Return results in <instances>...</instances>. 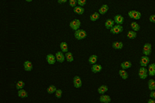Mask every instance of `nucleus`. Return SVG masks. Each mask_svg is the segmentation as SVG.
<instances>
[{"label":"nucleus","instance_id":"obj_20","mask_svg":"<svg viewBox=\"0 0 155 103\" xmlns=\"http://www.w3.org/2000/svg\"><path fill=\"white\" fill-rule=\"evenodd\" d=\"M108 10H109V6L107 5V4H104V5H102L101 7H100L99 11L98 12H99V14H101V15H104Z\"/></svg>","mask_w":155,"mask_h":103},{"label":"nucleus","instance_id":"obj_25","mask_svg":"<svg viewBox=\"0 0 155 103\" xmlns=\"http://www.w3.org/2000/svg\"><path fill=\"white\" fill-rule=\"evenodd\" d=\"M60 49L63 52H68V45L66 42H61L60 43Z\"/></svg>","mask_w":155,"mask_h":103},{"label":"nucleus","instance_id":"obj_18","mask_svg":"<svg viewBox=\"0 0 155 103\" xmlns=\"http://www.w3.org/2000/svg\"><path fill=\"white\" fill-rule=\"evenodd\" d=\"M108 90H109L108 86H106V85H102V86H100L98 88L97 92L100 94V95H102V94H105Z\"/></svg>","mask_w":155,"mask_h":103},{"label":"nucleus","instance_id":"obj_38","mask_svg":"<svg viewBox=\"0 0 155 103\" xmlns=\"http://www.w3.org/2000/svg\"><path fill=\"white\" fill-rule=\"evenodd\" d=\"M66 1H67V0H58V3L59 4H64Z\"/></svg>","mask_w":155,"mask_h":103},{"label":"nucleus","instance_id":"obj_26","mask_svg":"<svg viewBox=\"0 0 155 103\" xmlns=\"http://www.w3.org/2000/svg\"><path fill=\"white\" fill-rule=\"evenodd\" d=\"M148 89L150 90H154L155 89V80L153 79H150L148 81Z\"/></svg>","mask_w":155,"mask_h":103},{"label":"nucleus","instance_id":"obj_17","mask_svg":"<svg viewBox=\"0 0 155 103\" xmlns=\"http://www.w3.org/2000/svg\"><path fill=\"white\" fill-rule=\"evenodd\" d=\"M148 74L149 76H155V64H151L148 66Z\"/></svg>","mask_w":155,"mask_h":103},{"label":"nucleus","instance_id":"obj_1","mask_svg":"<svg viewBox=\"0 0 155 103\" xmlns=\"http://www.w3.org/2000/svg\"><path fill=\"white\" fill-rule=\"evenodd\" d=\"M87 36V34H86V32L84 31V30H83V29H78V30H76L75 33H74V37H75L77 40H83V39H84L85 37Z\"/></svg>","mask_w":155,"mask_h":103},{"label":"nucleus","instance_id":"obj_35","mask_svg":"<svg viewBox=\"0 0 155 103\" xmlns=\"http://www.w3.org/2000/svg\"><path fill=\"white\" fill-rule=\"evenodd\" d=\"M78 4L83 7L86 4V0H78Z\"/></svg>","mask_w":155,"mask_h":103},{"label":"nucleus","instance_id":"obj_40","mask_svg":"<svg viewBox=\"0 0 155 103\" xmlns=\"http://www.w3.org/2000/svg\"><path fill=\"white\" fill-rule=\"evenodd\" d=\"M26 1H27V2H32L33 0H26Z\"/></svg>","mask_w":155,"mask_h":103},{"label":"nucleus","instance_id":"obj_31","mask_svg":"<svg viewBox=\"0 0 155 103\" xmlns=\"http://www.w3.org/2000/svg\"><path fill=\"white\" fill-rule=\"evenodd\" d=\"M56 89H56V87L54 86V85H51V86H49L47 89V92L48 94H53V93H55Z\"/></svg>","mask_w":155,"mask_h":103},{"label":"nucleus","instance_id":"obj_15","mask_svg":"<svg viewBox=\"0 0 155 103\" xmlns=\"http://www.w3.org/2000/svg\"><path fill=\"white\" fill-rule=\"evenodd\" d=\"M112 47L114 48V49H116V50L123 49V43L121 42V41H115V42L112 43Z\"/></svg>","mask_w":155,"mask_h":103},{"label":"nucleus","instance_id":"obj_9","mask_svg":"<svg viewBox=\"0 0 155 103\" xmlns=\"http://www.w3.org/2000/svg\"><path fill=\"white\" fill-rule=\"evenodd\" d=\"M149 62H150V59H149V58H148V56L144 55V56L141 57L140 64H141V66L146 67V66H147V65H148V63H149Z\"/></svg>","mask_w":155,"mask_h":103},{"label":"nucleus","instance_id":"obj_36","mask_svg":"<svg viewBox=\"0 0 155 103\" xmlns=\"http://www.w3.org/2000/svg\"><path fill=\"white\" fill-rule=\"evenodd\" d=\"M149 21L151 22V23H155V15H152V16H150Z\"/></svg>","mask_w":155,"mask_h":103},{"label":"nucleus","instance_id":"obj_13","mask_svg":"<svg viewBox=\"0 0 155 103\" xmlns=\"http://www.w3.org/2000/svg\"><path fill=\"white\" fill-rule=\"evenodd\" d=\"M100 101L102 103H110L111 101V98H110V96L102 94V95L100 96Z\"/></svg>","mask_w":155,"mask_h":103},{"label":"nucleus","instance_id":"obj_3","mask_svg":"<svg viewBox=\"0 0 155 103\" xmlns=\"http://www.w3.org/2000/svg\"><path fill=\"white\" fill-rule=\"evenodd\" d=\"M128 15L130 18L134 19V20H139V19H141V12L137 11V10H130V11H128Z\"/></svg>","mask_w":155,"mask_h":103},{"label":"nucleus","instance_id":"obj_16","mask_svg":"<svg viewBox=\"0 0 155 103\" xmlns=\"http://www.w3.org/2000/svg\"><path fill=\"white\" fill-rule=\"evenodd\" d=\"M73 11L74 13H76V14H78V15H82V14H84V9L83 8L82 6L78 5L73 8Z\"/></svg>","mask_w":155,"mask_h":103},{"label":"nucleus","instance_id":"obj_2","mask_svg":"<svg viewBox=\"0 0 155 103\" xmlns=\"http://www.w3.org/2000/svg\"><path fill=\"white\" fill-rule=\"evenodd\" d=\"M70 28H72V29H73V30H78V29H79V28H80V26H81V22H80L78 19H74V20H73L70 23Z\"/></svg>","mask_w":155,"mask_h":103},{"label":"nucleus","instance_id":"obj_23","mask_svg":"<svg viewBox=\"0 0 155 103\" xmlns=\"http://www.w3.org/2000/svg\"><path fill=\"white\" fill-rule=\"evenodd\" d=\"M18 96L20 98H27L28 97V93H27V91H25L24 89H19L18 90Z\"/></svg>","mask_w":155,"mask_h":103},{"label":"nucleus","instance_id":"obj_5","mask_svg":"<svg viewBox=\"0 0 155 103\" xmlns=\"http://www.w3.org/2000/svg\"><path fill=\"white\" fill-rule=\"evenodd\" d=\"M138 74H139V76L141 79H146L148 76V71H147V69H146L145 67L142 66L139 70Z\"/></svg>","mask_w":155,"mask_h":103},{"label":"nucleus","instance_id":"obj_34","mask_svg":"<svg viewBox=\"0 0 155 103\" xmlns=\"http://www.w3.org/2000/svg\"><path fill=\"white\" fill-rule=\"evenodd\" d=\"M78 4V0H69V4L72 7H76Z\"/></svg>","mask_w":155,"mask_h":103},{"label":"nucleus","instance_id":"obj_10","mask_svg":"<svg viewBox=\"0 0 155 103\" xmlns=\"http://www.w3.org/2000/svg\"><path fill=\"white\" fill-rule=\"evenodd\" d=\"M47 62L49 64V65H54L56 62V57L53 55V54H47Z\"/></svg>","mask_w":155,"mask_h":103},{"label":"nucleus","instance_id":"obj_39","mask_svg":"<svg viewBox=\"0 0 155 103\" xmlns=\"http://www.w3.org/2000/svg\"><path fill=\"white\" fill-rule=\"evenodd\" d=\"M148 103H155V100L154 99H149L148 100Z\"/></svg>","mask_w":155,"mask_h":103},{"label":"nucleus","instance_id":"obj_14","mask_svg":"<svg viewBox=\"0 0 155 103\" xmlns=\"http://www.w3.org/2000/svg\"><path fill=\"white\" fill-rule=\"evenodd\" d=\"M102 69V65L95 64V65H92V67H91V71H92L93 73H97V72L101 71Z\"/></svg>","mask_w":155,"mask_h":103},{"label":"nucleus","instance_id":"obj_33","mask_svg":"<svg viewBox=\"0 0 155 103\" xmlns=\"http://www.w3.org/2000/svg\"><path fill=\"white\" fill-rule=\"evenodd\" d=\"M55 96L57 98H61V96H62V90L61 89H56V91H55Z\"/></svg>","mask_w":155,"mask_h":103},{"label":"nucleus","instance_id":"obj_22","mask_svg":"<svg viewBox=\"0 0 155 103\" xmlns=\"http://www.w3.org/2000/svg\"><path fill=\"white\" fill-rule=\"evenodd\" d=\"M114 20H112V19H108L106 22H105V28H108V29H110L111 28L114 26Z\"/></svg>","mask_w":155,"mask_h":103},{"label":"nucleus","instance_id":"obj_27","mask_svg":"<svg viewBox=\"0 0 155 103\" xmlns=\"http://www.w3.org/2000/svg\"><path fill=\"white\" fill-rule=\"evenodd\" d=\"M127 36H128V39H134V38H136L137 34H136V32L134 31V30H131V31H128V34H127Z\"/></svg>","mask_w":155,"mask_h":103},{"label":"nucleus","instance_id":"obj_28","mask_svg":"<svg viewBox=\"0 0 155 103\" xmlns=\"http://www.w3.org/2000/svg\"><path fill=\"white\" fill-rule=\"evenodd\" d=\"M99 16H100L99 12H95V13H93V14L91 15L90 19H91V21L95 22V21H97L98 18H99Z\"/></svg>","mask_w":155,"mask_h":103},{"label":"nucleus","instance_id":"obj_12","mask_svg":"<svg viewBox=\"0 0 155 103\" xmlns=\"http://www.w3.org/2000/svg\"><path fill=\"white\" fill-rule=\"evenodd\" d=\"M23 66H24V70L26 71H31L33 70V65L30 61L27 60L25 61L24 64H23Z\"/></svg>","mask_w":155,"mask_h":103},{"label":"nucleus","instance_id":"obj_21","mask_svg":"<svg viewBox=\"0 0 155 103\" xmlns=\"http://www.w3.org/2000/svg\"><path fill=\"white\" fill-rule=\"evenodd\" d=\"M132 66V63L130 62V61H125V62H123L121 64V67L122 69H128V68H130Z\"/></svg>","mask_w":155,"mask_h":103},{"label":"nucleus","instance_id":"obj_32","mask_svg":"<svg viewBox=\"0 0 155 103\" xmlns=\"http://www.w3.org/2000/svg\"><path fill=\"white\" fill-rule=\"evenodd\" d=\"M24 85H25L24 82H23V81H19V82L16 83V87L17 89H23V88H24Z\"/></svg>","mask_w":155,"mask_h":103},{"label":"nucleus","instance_id":"obj_29","mask_svg":"<svg viewBox=\"0 0 155 103\" xmlns=\"http://www.w3.org/2000/svg\"><path fill=\"white\" fill-rule=\"evenodd\" d=\"M131 28H132V29L134 30V31H139L140 28H141V27H140V25L138 23H136V22H133L132 23H131Z\"/></svg>","mask_w":155,"mask_h":103},{"label":"nucleus","instance_id":"obj_4","mask_svg":"<svg viewBox=\"0 0 155 103\" xmlns=\"http://www.w3.org/2000/svg\"><path fill=\"white\" fill-rule=\"evenodd\" d=\"M123 31V28L122 25L120 24H116V25L113 26L112 28H110V33L113 34H120Z\"/></svg>","mask_w":155,"mask_h":103},{"label":"nucleus","instance_id":"obj_11","mask_svg":"<svg viewBox=\"0 0 155 103\" xmlns=\"http://www.w3.org/2000/svg\"><path fill=\"white\" fill-rule=\"evenodd\" d=\"M114 22L116 24L122 25V24L124 23V17L123 16H121V15H116V16H115L114 17Z\"/></svg>","mask_w":155,"mask_h":103},{"label":"nucleus","instance_id":"obj_7","mask_svg":"<svg viewBox=\"0 0 155 103\" xmlns=\"http://www.w3.org/2000/svg\"><path fill=\"white\" fill-rule=\"evenodd\" d=\"M55 57H56V60H57L58 62L63 63V62H64V61H65V55H64V52H63L62 51L57 52H56Z\"/></svg>","mask_w":155,"mask_h":103},{"label":"nucleus","instance_id":"obj_24","mask_svg":"<svg viewBox=\"0 0 155 103\" xmlns=\"http://www.w3.org/2000/svg\"><path fill=\"white\" fill-rule=\"evenodd\" d=\"M65 59L67 60V62H73V61L74 60V58H73V55L72 52H65Z\"/></svg>","mask_w":155,"mask_h":103},{"label":"nucleus","instance_id":"obj_8","mask_svg":"<svg viewBox=\"0 0 155 103\" xmlns=\"http://www.w3.org/2000/svg\"><path fill=\"white\" fill-rule=\"evenodd\" d=\"M73 85H74V87L77 88V89H78V88H80L82 86V81H81V78H80L79 76H74Z\"/></svg>","mask_w":155,"mask_h":103},{"label":"nucleus","instance_id":"obj_19","mask_svg":"<svg viewBox=\"0 0 155 103\" xmlns=\"http://www.w3.org/2000/svg\"><path fill=\"white\" fill-rule=\"evenodd\" d=\"M119 75H120V76H121V77L123 78V79H124V80L128 79V72H127L124 69L120 70V71H119Z\"/></svg>","mask_w":155,"mask_h":103},{"label":"nucleus","instance_id":"obj_6","mask_svg":"<svg viewBox=\"0 0 155 103\" xmlns=\"http://www.w3.org/2000/svg\"><path fill=\"white\" fill-rule=\"evenodd\" d=\"M143 53L146 56H149L152 52V45L150 43H146L143 47Z\"/></svg>","mask_w":155,"mask_h":103},{"label":"nucleus","instance_id":"obj_37","mask_svg":"<svg viewBox=\"0 0 155 103\" xmlns=\"http://www.w3.org/2000/svg\"><path fill=\"white\" fill-rule=\"evenodd\" d=\"M150 97L155 100V91L154 90H152V92L150 93Z\"/></svg>","mask_w":155,"mask_h":103},{"label":"nucleus","instance_id":"obj_30","mask_svg":"<svg viewBox=\"0 0 155 103\" xmlns=\"http://www.w3.org/2000/svg\"><path fill=\"white\" fill-rule=\"evenodd\" d=\"M97 61V55H91L90 58H89V63L91 64V65H95Z\"/></svg>","mask_w":155,"mask_h":103}]
</instances>
